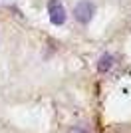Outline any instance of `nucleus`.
Instances as JSON below:
<instances>
[{
	"instance_id": "1",
	"label": "nucleus",
	"mask_w": 131,
	"mask_h": 133,
	"mask_svg": "<svg viewBox=\"0 0 131 133\" xmlns=\"http://www.w3.org/2000/svg\"><path fill=\"white\" fill-rule=\"evenodd\" d=\"M93 14H95V6L89 0H80L76 4V8H74V16L80 24H87L93 18Z\"/></svg>"
},
{
	"instance_id": "2",
	"label": "nucleus",
	"mask_w": 131,
	"mask_h": 133,
	"mask_svg": "<svg viewBox=\"0 0 131 133\" xmlns=\"http://www.w3.org/2000/svg\"><path fill=\"white\" fill-rule=\"evenodd\" d=\"M48 14H50V22L54 26H62L66 22V8L60 0H50L48 2Z\"/></svg>"
},
{
	"instance_id": "3",
	"label": "nucleus",
	"mask_w": 131,
	"mask_h": 133,
	"mask_svg": "<svg viewBox=\"0 0 131 133\" xmlns=\"http://www.w3.org/2000/svg\"><path fill=\"white\" fill-rule=\"evenodd\" d=\"M113 62H115V58H113L111 54H103L101 58H99V62H97V70H99V74L109 72V70L113 68Z\"/></svg>"
},
{
	"instance_id": "4",
	"label": "nucleus",
	"mask_w": 131,
	"mask_h": 133,
	"mask_svg": "<svg viewBox=\"0 0 131 133\" xmlns=\"http://www.w3.org/2000/svg\"><path fill=\"white\" fill-rule=\"evenodd\" d=\"M71 133H89V131H87L86 127H74V129H71Z\"/></svg>"
}]
</instances>
